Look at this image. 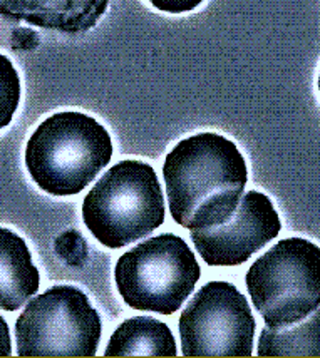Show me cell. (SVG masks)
I'll use <instances>...</instances> for the list:
<instances>
[{
  "instance_id": "14",
  "label": "cell",
  "mask_w": 320,
  "mask_h": 358,
  "mask_svg": "<svg viewBox=\"0 0 320 358\" xmlns=\"http://www.w3.org/2000/svg\"><path fill=\"white\" fill-rule=\"evenodd\" d=\"M148 2L166 14H185L198 7L203 0H148Z\"/></svg>"
},
{
  "instance_id": "6",
  "label": "cell",
  "mask_w": 320,
  "mask_h": 358,
  "mask_svg": "<svg viewBox=\"0 0 320 358\" xmlns=\"http://www.w3.org/2000/svg\"><path fill=\"white\" fill-rule=\"evenodd\" d=\"M101 318L86 293L71 285L46 289L27 303L15 322L19 357H94Z\"/></svg>"
},
{
  "instance_id": "15",
  "label": "cell",
  "mask_w": 320,
  "mask_h": 358,
  "mask_svg": "<svg viewBox=\"0 0 320 358\" xmlns=\"http://www.w3.org/2000/svg\"><path fill=\"white\" fill-rule=\"evenodd\" d=\"M12 355V342H11V330H8L7 322L0 317V358Z\"/></svg>"
},
{
  "instance_id": "7",
  "label": "cell",
  "mask_w": 320,
  "mask_h": 358,
  "mask_svg": "<svg viewBox=\"0 0 320 358\" xmlns=\"http://www.w3.org/2000/svg\"><path fill=\"white\" fill-rule=\"evenodd\" d=\"M178 328L185 357L253 355L257 323L245 295L228 281L202 287L183 310Z\"/></svg>"
},
{
  "instance_id": "1",
  "label": "cell",
  "mask_w": 320,
  "mask_h": 358,
  "mask_svg": "<svg viewBox=\"0 0 320 358\" xmlns=\"http://www.w3.org/2000/svg\"><path fill=\"white\" fill-rule=\"evenodd\" d=\"M163 179L174 223L191 231L228 221L245 191L249 169L233 141L202 133L180 141L166 155Z\"/></svg>"
},
{
  "instance_id": "10",
  "label": "cell",
  "mask_w": 320,
  "mask_h": 358,
  "mask_svg": "<svg viewBox=\"0 0 320 358\" xmlns=\"http://www.w3.org/2000/svg\"><path fill=\"white\" fill-rule=\"evenodd\" d=\"M41 273L19 234L0 228V308L15 312L39 292Z\"/></svg>"
},
{
  "instance_id": "11",
  "label": "cell",
  "mask_w": 320,
  "mask_h": 358,
  "mask_svg": "<svg viewBox=\"0 0 320 358\" xmlns=\"http://www.w3.org/2000/svg\"><path fill=\"white\" fill-rule=\"evenodd\" d=\"M176 342L168 325L151 317L126 320L111 335L104 357H176Z\"/></svg>"
},
{
  "instance_id": "13",
  "label": "cell",
  "mask_w": 320,
  "mask_h": 358,
  "mask_svg": "<svg viewBox=\"0 0 320 358\" xmlns=\"http://www.w3.org/2000/svg\"><path fill=\"white\" fill-rule=\"evenodd\" d=\"M20 102V79L11 59L0 54V129L14 119Z\"/></svg>"
},
{
  "instance_id": "9",
  "label": "cell",
  "mask_w": 320,
  "mask_h": 358,
  "mask_svg": "<svg viewBox=\"0 0 320 358\" xmlns=\"http://www.w3.org/2000/svg\"><path fill=\"white\" fill-rule=\"evenodd\" d=\"M111 0H0V15L62 34L92 29Z\"/></svg>"
},
{
  "instance_id": "16",
  "label": "cell",
  "mask_w": 320,
  "mask_h": 358,
  "mask_svg": "<svg viewBox=\"0 0 320 358\" xmlns=\"http://www.w3.org/2000/svg\"><path fill=\"white\" fill-rule=\"evenodd\" d=\"M319 92H320V72H319Z\"/></svg>"
},
{
  "instance_id": "3",
  "label": "cell",
  "mask_w": 320,
  "mask_h": 358,
  "mask_svg": "<svg viewBox=\"0 0 320 358\" xmlns=\"http://www.w3.org/2000/svg\"><path fill=\"white\" fill-rule=\"evenodd\" d=\"M83 220L101 245L123 248L165 223L160 179L148 163L126 159L102 174L83 203Z\"/></svg>"
},
{
  "instance_id": "8",
  "label": "cell",
  "mask_w": 320,
  "mask_h": 358,
  "mask_svg": "<svg viewBox=\"0 0 320 358\" xmlns=\"http://www.w3.org/2000/svg\"><path fill=\"white\" fill-rule=\"evenodd\" d=\"M280 229L281 221L270 198L249 191L242 196L228 221L211 228L191 229V241L207 265L238 266L275 240Z\"/></svg>"
},
{
  "instance_id": "12",
  "label": "cell",
  "mask_w": 320,
  "mask_h": 358,
  "mask_svg": "<svg viewBox=\"0 0 320 358\" xmlns=\"http://www.w3.org/2000/svg\"><path fill=\"white\" fill-rule=\"evenodd\" d=\"M258 357H320V306L310 317L287 327H265Z\"/></svg>"
},
{
  "instance_id": "2",
  "label": "cell",
  "mask_w": 320,
  "mask_h": 358,
  "mask_svg": "<svg viewBox=\"0 0 320 358\" xmlns=\"http://www.w3.org/2000/svg\"><path fill=\"white\" fill-rule=\"evenodd\" d=\"M113 157L104 126L88 114L66 110L42 121L25 148L32 181L53 196H74L97 178Z\"/></svg>"
},
{
  "instance_id": "4",
  "label": "cell",
  "mask_w": 320,
  "mask_h": 358,
  "mask_svg": "<svg viewBox=\"0 0 320 358\" xmlns=\"http://www.w3.org/2000/svg\"><path fill=\"white\" fill-rule=\"evenodd\" d=\"M246 289L267 327L300 322L320 306V248L285 238L249 268Z\"/></svg>"
},
{
  "instance_id": "5",
  "label": "cell",
  "mask_w": 320,
  "mask_h": 358,
  "mask_svg": "<svg viewBox=\"0 0 320 358\" xmlns=\"http://www.w3.org/2000/svg\"><path fill=\"white\" fill-rule=\"evenodd\" d=\"M202 270L193 251L173 233L148 238L118 259L114 280L131 308L172 315L193 293Z\"/></svg>"
}]
</instances>
